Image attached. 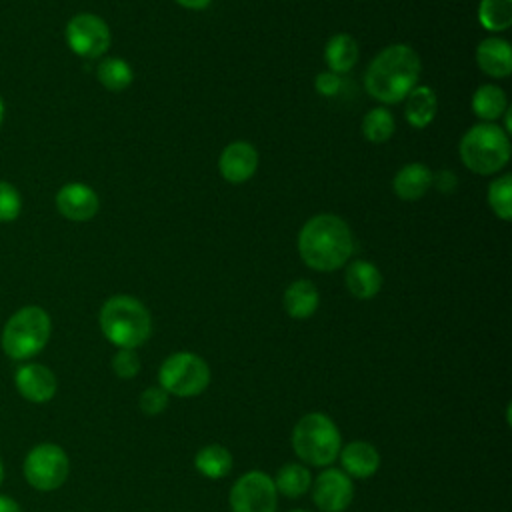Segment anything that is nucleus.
Wrapping results in <instances>:
<instances>
[{
	"mask_svg": "<svg viewBox=\"0 0 512 512\" xmlns=\"http://www.w3.org/2000/svg\"><path fill=\"white\" fill-rule=\"evenodd\" d=\"M352 250V232L336 214H316L300 228L298 252L312 270L334 272L350 260Z\"/></svg>",
	"mask_w": 512,
	"mask_h": 512,
	"instance_id": "1",
	"label": "nucleus"
},
{
	"mask_svg": "<svg viewBox=\"0 0 512 512\" xmlns=\"http://www.w3.org/2000/svg\"><path fill=\"white\" fill-rule=\"evenodd\" d=\"M420 70V56L414 48L408 44H390L368 64L364 72V88L374 100L396 104L416 86Z\"/></svg>",
	"mask_w": 512,
	"mask_h": 512,
	"instance_id": "2",
	"label": "nucleus"
},
{
	"mask_svg": "<svg viewBox=\"0 0 512 512\" xmlns=\"http://www.w3.org/2000/svg\"><path fill=\"white\" fill-rule=\"evenodd\" d=\"M98 320L106 340L118 348H138L152 332L148 308L128 294L108 298L100 308Z\"/></svg>",
	"mask_w": 512,
	"mask_h": 512,
	"instance_id": "3",
	"label": "nucleus"
},
{
	"mask_svg": "<svg viewBox=\"0 0 512 512\" xmlns=\"http://www.w3.org/2000/svg\"><path fill=\"white\" fill-rule=\"evenodd\" d=\"M458 152L470 172L496 174L510 160V138L498 124L478 122L462 136Z\"/></svg>",
	"mask_w": 512,
	"mask_h": 512,
	"instance_id": "4",
	"label": "nucleus"
},
{
	"mask_svg": "<svg viewBox=\"0 0 512 512\" xmlns=\"http://www.w3.org/2000/svg\"><path fill=\"white\" fill-rule=\"evenodd\" d=\"M296 456L310 466H330L342 448L338 426L322 412L302 416L292 430Z\"/></svg>",
	"mask_w": 512,
	"mask_h": 512,
	"instance_id": "5",
	"label": "nucleus"
},
{
	"mask_svg": "<svg viewBox=\"0 0 512 512\" xmlns=\"http://www.w3.org/2000/svg\"><path fill=\"white\" fill-rule=\"evenodd\" d=\"M50 330L52 322L44 308L24 306L4 324L2 350L12 360H28L46 346Z\"/></svg>",
	"mask_w": 512,
	"mask_h": 512,
	"instance_id": "6",
	"label": "nucleus"
},
{
	"mask_svg": "<svg viewBox=\"0 0 512 512\" xmlns=\"http://www.w3.org/2000/svg\"><path fill=\"white\" fill-rule=\"evenodd\" d=\"M210 384V368L194 352H176L168 356L158 370V386L178 398L202 394Z\"/></svg>",
	"mask_w": 512,
	"mask_h": 512,
	"instance_id": "7",
	"label": "nucleus"
},
{
	"mask_svg": "<svg viewBox=\"0 0 512 512\" xmlns=\"http://www.w3.org/2000/svg\"><path fill=\"white\" fill-rule=\"evenodd\" d=\"M70 472V462L66 452L58 444H38L24 458V478L26 482L42 492L60 488Z\"/></svg>",
	"mask_w": 512,
	"mask_h": 512,
	"instance_id": "8",
	"label": "nucleus"
},
{
	"mask_svg": "<svg viewBox=\"0 0 512 512\" xmlns=\"http://www.w3.org/2000/svg\"><path fill=\"white\" fill-rule=\"evenodd\" d=\"M278 492L274 480L262 470L242 474L230 488L232 512H276Z\"/></svg>",
	"mask_w": 512,
	"mask_h": 512,
	"instance_id": "9",
	"label": "nucleus"
},
{
	"mask_svg": "<svg viewBox=\"0 0 512 512\" xmlns=\"http://www.w3.org/2000/svg\"><path fill=\"white\" fill-rule=\"evenodd\" d=\"M66 42L74 54L98 58L110 48V28L100 16L82 12L68 20Z\"/></svg>",
	"mask_w": 512,
	"mask_h": 512,
	"instance_id": "10",
	"label": "nucleus"
},
{
	"mask_svg": "<svg viewBox=\"0 0 512 512\" xmlns=\"http://www.w3.org/2000/svg\"><path fill=\"white\" fill-rule=\"evenodd\" d=\"M354 498L352 478L338 468L320 472L312 486V500L322 512H344Z\"/></svg>",
	"mask_w": 512,
	"mask_h": 512,
	"instance_id": "11",
	"label": "nucleus"
},
{
	"mask_svg": "<svg viewBox=\"0 0 512 512\" xmlns=\"http://www.w3.org/2000/svg\"><path fill=\"white\" fill-rule=\"evenodd\" d=\"M56 208L66 220L86 222L96 216L100 200L90 186L82 182H68L56 194Z\"/></svg>",
	"mask_w": 512,
	"mask_h": 512,
	"instance_id": "12",
	"label": "nucleus"
},
{
	"mask_svg": "<svg viewBox=\"0 0 512 512\" xmlns=\"http://www.w3.org/2000/svg\"><path fill=\"white\" fill-rule=\"evenodd\" d=\"M258 168V152L250 142H230L218 158V172L230 184H242L254 176Z\"/></svg>",
	"mask_w": 512,
	"mask_h": 512,
	"instance_id": "13",
	"label": "nucleus"
},
{
	"mask_svg": "<svg viewBox=\"0 0 512 512\" xmlns=\"http://www.w3.org/2000/svg\"><path fill=\"white\" fill-rule=\"evenodd\" d=\"M14 382L20 396H24L28 402H34V404H44L52 400L58 388L54 372L44 364L20 366L14 374Z\"/></svg>",
	"mask_w": 512,
	"mask_h": 512,
	"instance_id": "14",
	"label": "nucleus"
},
{
	"mask_svg": "<svg viewBox=\"0 0 512 512\" xmlns=\"http://www.w3.org/2000/svg\"><path fill=\"white\" fill-rule=\"evenodd\" d=\"M342 470L350 478H370L380 468V454L378 450L364 440H354L340 448L338 452Z\"/></svg>",
	"mask_w": 512,
	"mask_h": 512,
	"instance_id": "15",
	"label": "nucleus"
},
{
	"mask_svg": "<svg viewBox=\"0 0 512 512\" xmlns=\"http://www.w3.org/2000/svg\"><path fill=\"white\" fill-rule=\"evenodd\" d=\"M478 68L492 78H506L512 72V48L508 40L490 36L484 38L476 48Z\"/></svg>",
	"mask_w": 512,
	"mask_h": 512,
	"instance_id": "16",
	"label": "nucleus"
},
{
	"mask_svg": "<svg viewBox=\"0 0 512 512\" xmlns=\"http://www.w3.org/2000/svg\"><path fill=\"white\" fill-rule=\"evenodd\" d=\"M430 186H432V170L422 162H410L402 166L392 180L394 194L406 202L420 200Z\"/></svg>",
	"mask_w": 512,
	"mask_h": 512,
	"instance_id": "17",
	"label": "nucleus"
},
{
	"mask_svg": "<svg viewBox=\"0 0 512 512\" xmlns=\"http://www.w3.org/2000/svg\"><path fill=\"white\" fill-rule=\"evenodd\" d=\"M346 288L358 300L374 298L382 288L380 270L368 260H354L346 266Z\"/></svg>",
	"mask_w": 512,
	"mask_h": 512,
	"instance_id": "18",
	"label": "nucleus"
},
{
	"mask_svg": "<svg viewBox=\"0 0 512 512\" xmlns=\"http://www.w3.org/2000/svg\"><path fill=\"white\" fill-rule=\"evenodd\" d=\"M284 310L294 320H306L310 318L320 304L318 288L310 280H294L282 298Z\"/></svg>",
	"mask_w": 512,
	"mask_h": 512,
	"instance_id": "19",
	"label": "nucleus"
},
{
	"mask_svg": "<svg viewBox=\"0 0 512 512\" xmlns=\"http://www.w3.org/2000/svg\"><path fill=\"white\" fill-rule=\"evenodd\" d=\"M404 100V116L412 128H426L434 120L438 98L430 86H414Z\"/></svg>",
	"mask_w": 512,
	"mask_h": 512,
	"instance_id": "20",
	"label": "nucleus"
},
{
	"mask_svg": "<svg viewBox=\"0 0 512 512\" xmlns=\"http://www.w3.org/2000/svg\"><path fill=\"white\" fill-rule=\"evenodd\" d=\"M358 54L360 50L356 40L346 32L334 34L324 48L326 64L334 74H346L348 70H352V66L358 62Z\"/></svg>",
	"mask_w": 512,
	"mask_h": 512,
	"instance_id": "21",
	"label": "nucleus"
},
{
	"mask_svg": "<svg viewBox=\"0 0 512 512\" xmlns=\"http://www.w3.org/2000/svg\"><path fill=\"white\" fill-rule=\"evenodd\" d=\"M196 470L208 480H220L232 470V454L222 444H206L194 456Z\"/></svg>",
	"mask_w": 512,
	"mask_h": 512,
	"instance_id": "22",
	"label": "nucleus"
},
{
	"mask_svg": "<svg viewBox=\"0 0 512 512\" xmlns=\"http://www.w3.org/2000/svg\"><path fill=\"white\" fill-rule=\"evenodd\" d=\"M272 480H274L276 492L286 496V498H300L312 484L310 470L304 464H298V462L284 464L276 472V478H272Z\"/></svg>",
	"mask_w": 512,
	"mask_h": 512,
	"instance_id": "23",
	"label": "nucleus"
},
{
	"mask_svg": "<svg viewBox=\"0 0 512 512\" xmlns=\"http://www.w3.org/2000/svg\"><path fill=\"white\" fill-rule=\"evenodd\" d=\"M508 108V100L502 88L494 84H482L472 96V110L482 120H496Z\"/></svg>",
	"mask_w": 512,
	"mask_h": 512,
	"instance_id": "24",
	"label": "nucleus"
},
{
	"mask_svg": "<svg viewBox=\"0 0 512 512\" xmlns=\"http://www.w3.org/2000/svg\"><path fill=\"white\" fill-rule=\"evenodd\" d=\"M96 76L106 90L122 92L132 84L134 72L132 66L122 58H104L96 68Z\"/></svg>",
	"mask_w": 512,
	"mask_h": 512,
	"instance_id": "25",
	"label": "nucleus"
},
{
	"mask_svg": "<svg viewBox=\"0 0 512 512\" xmlns=\"http://www.w3.org/2000/svg\"><path fill=\"white\" fill-rule=\"evenodd\" d=\"M396 130V122H394V116L388 108L384 106H376L372 108L364 120H362V134L366 140L374 142V144H382L386 140L392 138Z\"/></svg>",
	"mask_w": 512,
	"mask_h": 512,
	"instance_id": "26",
	"label": "nucleus"
},
{
	"mask_svg": "<svg viewBox=\"0 0 512 512\" xmlns=\"http://www.w3.org/2000/svg\"><path fill=\"white\" fill-rule=\"evenodd\" d=\"M478 20L490 32L508 30L512 24V0H480Z\"/></svg>",
	"mask_w": 512,
	"mask_h": 512,
	"instance_id": "27",
	"label": "nucleus"
},
{
	"mask_svg": "<svg viewBox=\"0 0 512 512\" xmlns=\"http://www.w3.org/2000/svg\"><path fill=\"white\" fill-rule=\"evenodd\" d=\"M488 204L498 218L502 220L512 218V176L510 174H502L500 178L490 182Z\"/></svg>",
	"mask_w": 512,
	"mask_h": 512,
	"instance_id": "28",
	"label": "nucleus"
},
{
	"mask_svg": "<svg viewBox=\"0 0 512 512\" xmlns=\"http://www.w3.org/2000/svg\"><path fill=\"white\" fill-rule=\"evenodd\" d=\"M20 210H22V198H20V192L0 180V222H12L20 216Z\"/></svg>",
	"mask_w": 512,
	"mask_h": 512,
	"instance_id": "29",
	"label": "nucleus"
},
{
	"mask_svg": "<svg viewBox=\"0 0 512 512\" xmlns=\"http://www.w3.org/2000/svg\"><path fill=\"white\" fill-rule=\"evenodd\" d=\"M112 370L120 378H134L140 372V356L136 348H118L112 356Z\"/></svg>",
	"mask_w": 512,
	"mask_h": 512,
	"instance_id": "30",
	"label": "nucleus"
},
{
	"mask_svg": "<svg viewBox=\"0 0 512 512\" xmlns=\"http://www.w3.org/2000/svg\"><path fill=\"white\" fill-rule=\"evenodd\" d=\"M138 406L146 416H158L168 406V392L160 386H150L140 394Z\"/></svg>",
	"mask_w": 512,
	"mask_h": 512,
	"instance_id": "31",
	"label": "nucleus"
},
{
	"mask_svg": "<svg viewBox=\"0 0 512 512\" xmlns=\"http://www.w3.org/2000/svg\"><path fill=\"white\" fill-rule=\"evenodd\" d=\"M314 88L318 94L322 96H334L340 92L342 88V78L340 74H334V72H320L316 78H314Z\"/></svg>",
	"mask_w": 512,
	"mask_h": 512,
	"instance_id": "32",
	"label": "nucleus"
},
{
	"mask_svg": "<svg viewBox=\"0 0 512 512\" xmlns=\"http://www.w3.org/2000/svg\"><path fill=\"white\" fill-rule=\"evenodd\" d=\"M432 186L442 194H452L458 186V178L452 170H438L432 174Z\"/></svg>",
	"mask_w": 512,
	"mask_h": 512,
	"instance_id": "33",
	"label": "nucleus"
},
{
	"mask_svg": "<svg viewBox=\"0 0 512 512\" xmlns=\"http://www.w3.org/2000/svg\"><path fill=\"white\" fill-rule=\"evenodd\" d=\"M0 512H22L18 502L6 494H0Z\"/></svg>",
	"mask_w": 512,
	"mask_h": 512,
	"instance_id": "34",
	"label": "nucleus"
},
{
	"mask_svg": "<svg viewBox=\"0 0 512 512\" xmlns=\"http://www.w3.org/2000/svg\"><path fill=\"white\" fill-rule=\"evenodd\" d=\"M176 2L188 10H204L212 0H176Z\"/></svg>",
	"mask_w": 512,
	"mask_h": 512,
	"instance_id": "35",
	"label": "nucleus"
},
{
	"mask_svg": "<svg viewBox=\"0 0 512 512\" xmlns=\"http://www.w3.org/2000/svg\"><path fill=\"white\" fill-rule=\"evenodd\" d=\"M2 120H4V102L0 98V126H2Z\"/></svg>",
	"mask_w": 512,
	"mask_h": 512,
	"instance_id": "36",
	"label": "nucleus"
},
{
	"mask_svg": "<svg viewBox=\"0 0 512 512\" xmlns=\"http://www.w3.org/2000/svg\"><path fill=\"white\" fill-rule=\"evenodd\" d=\"M2 476H4V466H2V460H0V482H2Z\"/></svg>",
	"mask_w": 512,
	"mask_h": 512,
	"instance_id": "37",
	"label": "nucleus"
},
{
	"mask_svg": "<svg viewBox=\"0 0 512 512\" xmlns=\"http://www.w3.org/2000/svg\"><path fill=\"white\" fill-rule=\"evenodd\" d=\"M292 512H308V510H292Z\"/></svg>",
	"mask_w": 512,
	"mask_h": 512,
	"instance_id": "38",
	"label": "nucleus"
}]
</instances>
